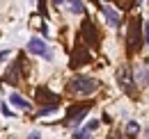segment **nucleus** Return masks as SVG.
Here are the masks:
<instances>
[{
    "label": "nucleus",
    "mask_w": 149,
    "mask_h": 139,
    "mask_svg": "<svg viewBox=\"0 0 149 139\" xmlns=\"http://www.w3.org/2000/svg\"><path fill=\"white\" fill-rule=\"evenodd\" d=\"M133 80L138 82V87H147V82H149V69H147V66H135V71H133Z\"/></svg>",
    "instance_id": "obj_11"
},
{
    "label": "nucleus",
    "mask_w": 149,
    "mask_h": 139,
    "mask_svg": "<svg viewBox=\"0 0 149 139\" xmlns=\"http://www.w3.org/2000/svg\"><path fill=\"white\" fill-rule=\"evenodd\" d=\"M0 109H2V114H5V116H14V114H12V109L7 107V103H2V105H0Z\"/></svg>",
    "instance_id": "obj_18"
},
{
    "label": "nucleus",
    "mask_w": 149,
    "mask_h": 139,
    "mask_svg": "<svg viewBox=\"0 0 149 139\" xmlns=\"http://www.w3.org/2000/svg\"><path fill=\"white\" fill-rule=\"evenodd\" d=\"M101 12H103V16H106V23L110 25V28H119V23H122V16L112 9V7H108V5H101Z\"/></svg>",
    "instance_id": "obj_10"
},
{
    "label": "nucleus",
    "mask_w": 149,
    "mask_h": 139,
    "mask_svg": "<svg viewBox=\"0 0 149 139\" xmlns=\"http://www.w3.org/2000/svg\"><path fill=\"white\" fill-rule=\"evenodd\" d=\"M92 59V55H90V50L85 48V46H76V50H74V55H71V62H69V66L71 69H78V66H83V64H87Z\"/></svg>",
    "instance_id": "obj_7"
},
{
    "label": "nucleus",
    "mask_w": 149,
    "mask_h": 139,
    "mask_svg": "<svg viewBox=\"0 0 149 139\" xmlns=\"http://www.w3.org/2000/svg\"><path fill=\"white\" fill-rule=\"evenodd\" d=\"M145 28V21L142 18H131L129 21V32H126V46H129V52L140 50V46L145 43V39L140 36V30Z\"/></svg>",
    "instance_id": "obj_2"
},
{
    "label": "nucleus",
    "mask_w": 149,
    "mask_h": 139,
    "mask_svg": "<svg viewBox=\"0 0 149 139\" xmlns=\"http://www.w3.org/2000/svg\"><path fill=\"white\" fill-rule=\"evenodd\" d=\"M21 69H23V59H16V62L7 69V73H5L2 80H5L7 85H16V82L21 80Z\"/></svg>",
    "instance_id": "obj_8"
},
{
    "label": "nucleus",
    "mask_w": 149,
    "mask_h": 139,
    "mask_svg": "<svg viewBox=\"0 0 149 139\" xmlns=\"http://www.w3.org/2000/svg\"><path fill=\"white\" fill-rule=\"evenodd\" d=\"M138 132H140V125H138L135 121H129V125H126V135H129V137H135Z\"/></svg>",
    "instance_id": "obj_14"
},
{
    "label": "nucleus",
    "mask_w": 149,
    "mask_h": 139,
    "mask_svg": "<svg viewBox=\"0 0 149 139\" xmlns=\"http://www.w3.org/2000/svg\"><path fill=\"white\" fill-rule=\"evenodd\" d=\"M5 57H9V50H0V64L5 62Z\"/></svg>",
    "instance_id": "obj_21"
},
{
    "label": "nucleus",
    "mask_w": 149,
    "mask_h": 139,
    "mask_svg": "<svg viewBox=\"0 0 149 139\" xmlns=\"http://www.w3.org/2000/svg\"><path fill=\"white\" fill-rule=\"evenodd\" d=\"M28 139H39V135H37V132H32V135H30Z\"/></svg>",
    "instance_id": "obj_22"
},
{
    "label": "nucleus",
    "mask_w": 149,
    "mask_h": 139,
    "mask_svg": "<svg viewBox=\"0 0 149 139\" xmlns=\"http://www.w3.org/2000/svg\"><path fill=\"white\" fill-rule=\"evenodd\" d=\"M140 2H142V0H138V5H140Z\"/></svg>",
    "instance_id": "obj_23"
},
{
    "label": "nucleus",
    "mask_w": 149,
    "mask_h": 139,
    "mask_svg": "<svg viewBox=\"0 0 149 139\" xmlns=\"http://www.w3.org/2000/svg\"><path fill=\"white\" fill-rule=\"evenodd\" d=\"M80 34L85 36L87 46H92V48H96V46H99V32H96V28H94V23L90 21V18H85V21H83Z\"/></svg>",
    "instance_id": "obj_5"
},
{
    "label": "nucleus",
    "mask_w": 149,
    "mask_h": 139,
    "mask_svg": "<svg viewBox=\"0 0 149 139\" xmlns=\"http://www.w3.org/2000/svg\"><path fill=\"white\" fill-rule=\"evenodd\" d=\"M117 82H119V87L124 89L129 96L135 94V80H133V75H131V71L126 66H122V69L117 71Z\"/></svg>",
    "instance_id": "obj_4"
},
{
    "label": "nucleus",
    "mask_w": 149,
    "mask_h": 139,
    "mask_svg": "<svg viewBox=\"0 0 149 139\" xmlns=\"http://www.w3.org/2000/svg\"><path fill=\"white\" fill-rule=\"evenodd\" d=\"M90 107H92V103L71 105V107L67 109V119H64V123H69V125H76V123H80L83 119H85V114L90 112Z\"/></svg>",
    "instance_id": "obj_3"
},
{
    "label": "nucleus",
    "mask_w": 149,
    "mask_h": 139,
    "mask_svg": "<svg viewBox=\"0 0 149 139\" xmlns=\"http://www.w3.org/2000/svg\"><path fill=\"white\" fill-rule=\"evenodd\" d=\"M135 2H138V0H117V5H119L122 9H131Z\"/></svg>",
    "instance_id": "obj_16"
},
{
    "label": "nucleus",
    "mask_w": 149,
    "mask_h": 139,
    "mask_svg": "<svg viewBox=\"0 0 149 139\" xmlns=\"http://www.w3.org/2000/svg\"><path fill=\"white\" fill-rule=\"evenodd\" d=\"M51 2H53V5H60V7L67 2V5H69V9H71L74 14H83V12H85V5H83V0H51Z\"/></svg>",
    "instance_id": "obj_12"
},
{
    "label": "nucleus",
    "mask_w": 149,
    "mask_h": 139,
    "mask_svg": "<svg viewBox=\"0 0 149 139\" xmlns=\"http://www.w3.org/2000/svg\"><path fill=\"white\" fill-rule=\"evenodd\" d=\"M9 100H12V105H16V107H19V109H23V112H30V109H32L30 100H25L21 94H12V96H9Z\"/></svg>",
    "instance_id": "obj_13"
},
{
    "label": "nucleus",
    "mask_w": 149,
    "mask_h": 139,
    "mask_svg": "<svg viewBox=\"0 0 149 139\" xmlns=\"http://www.w3.org/2000/svg\"><path fill=\"white\" fill-rule=\"evenodd\" d=\"M55 109H57V105H44L37 112V116H46V114H51V112H55Z\"/></svg>",
    "instance_id": "obj_15"
},
{
    "label": "nucleus",
    "mask_w": 149,
    "mask_h": 139,
    "mask_svg": "<svg viewBox=\"0 0 149 139\" xmlns=\"http://www.w3.org/2000/svg\"><path fill=\"white\" fill-rule=\"evenodd\" d=\"M35 98H37V103L60 105V98H57V96L51 91V89H46V87H37V91H35Z\"/></svg>",
    "instance_id": "obj_9"
},
{
    "label": "nucleus",
    "mask_w": 149,
    "mask_h": 139,
    "mask_svg": "<svg viewBox=\"0 0 149 139\" xmlns=\"http://www.w3.org/2000/svg\"><path fill=\"white\" fill-rule=\"evenodd\" d=\"M96 89H99V82L94 78H87V75H74L69 80V91L76 96H90Z\"/></svg>",
    "instance_id": "obj_1"
},
{
    "label": "nucleus",
    "mask_w": 149,
    "mask_h": 139,
    "mask_svg": "<svg viewBox=\"0 0 149 139\" xmlns=\"http://www.w3.org/2000/svg\"><path fill=\"white\" fill-rule=\"evenodd\" d=\"M28 52L39 55V57H44V59H51V57H53L51 50H48V46H46V41H41L39 36H35V39H30V41H28Z\"/></svg>",
    "instance_id": "obj_6"
},
{
    "label": "nucleus",
    "mask_w": 149,
    "mask_h": 139,
    "mask_svg": "<svg viewBox=\"0 0 149 139\" xmlns=\"http://www.w3.org/2000/svg\"><path fill=\"white\" fill-rule=\"evenodd\" d=\"M74 139H90V135H87V128H85V130H78V132H74Z\"/></svg>",
    "instance_id": "obj_17"
},
{
    "label": "nucleus",
    "mask_w": 149,
    "mask_h": 139,
    "mask_svg": "<svg viewBox=\"0 0 149 139\" xmlns=\"http://www.w3.org/2000/svg\"><path fill=\"white\" fill-rule=\"evenodd\" d=\"M99 128V121H90L87 123V130H96Z\"/></svg>",
    "instance_id": "obj_19"
},
{
    "label": "nucleus",
    "mask_w": 149,
    "mask_h": 139,
    "mask_svg": "<svg viewBox=\"0 0 149 139\" xmlns=\"http://www.w3.org/2000/svg\"><path fill=\"white\" fill-rule=\"evenodd\" d=\"M145 43H149V23H145Z\"/></svg>",
    "instance_id": "obj_20"
}]
</instances>
